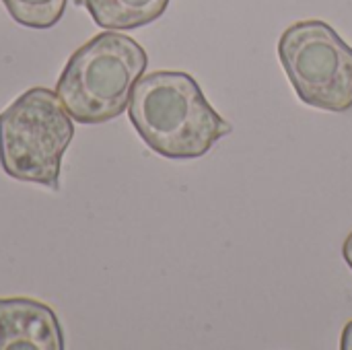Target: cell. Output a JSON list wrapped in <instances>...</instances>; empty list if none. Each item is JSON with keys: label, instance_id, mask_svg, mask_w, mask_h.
Segmentation results:
<instances>
[{"label": "cell", "instance_id": "obj_1", "mask_svg": "<svg viewBox=\"0 0 352 350\" xmlns=\"http://www.w3.org/2000/svg\"><path fill=\"white\" fill-rule=\"evenodd\" d=\"M128 116L146 146L173 161L200 159L233 132L198 80L179 70L142 74L132 89Z\"/></svg>", "mask_w": 352, "mask_h": 350}, {"label": "cell", "instance_id": "obj_2", "mask_svg": "<svg viewBox=\"0 0 352 350\" xmlns=\"http://www.w3.org/2000/svg\"><path fill=\"white\" fill-rule=\"evenodd\" d=\"M146 66L148 56L136 39L105 29L70 56L56 95L78 124H105L128 109L132 89Z\"/></svg>", "mask_w": 352, "mask_h": 350}, {"label": "cell", "instance_id": "obj_3", "mask_svg": "<svg viewBox=\"0 0 352 350\" xmlns=\"http://www.w3.org/2000/svg\"><path fill=\"white\" fill-rule=\"evenodd\" d=\"M72 136V118L56 91L27 89L0 113V165L12 179L58 190Z\"/></svg>", "mask_w": 352, "mask_h": 350}, {"label": "cell", "instance_id": "obj_4", "mask_svg": "<svg viewBox=\"0 0 352 350\" xmlns=\"http://www.w3.org/2000/svg\"><path fill=\"white\" fill-rule=\"evenodd\" d=\"M278 58L297 97L316 109H352V45L332 25L307 19L287 27L278 39Z\"/></svg>", "mask_w": 352, "mask_h": 350}, {"label": "cell", "instance_id": "obj_5", "mask_svg": "<svg viewBox=\"0 0 352 350\" xmlns=\"http://www.w3.org/2000/svg\"><path fill=\"white\" fill-rule=\"evenodd\" d=\"M12 349H64V334L50 305L29 297H0V350Z\"/></svg>", "mask_w": 352, "mask_h": 350}, {"label": "cell", "instance_id": "obj_6", "mask_svg": "<svg viewBox=\"0 0 352 350\" xmlns=\"http://www.w3.org/2000/svg\"><path fill=\"white\" fill-rule=\"evenodd\" d=\"M171 0H76L107 31H130L155 23Z\"/></svg>", "mask_w": 352, "mask_h": 350}, {"label": "cell", "instance_id": "obj_7", "mask_svg": "<svg viewBox=\"0 0 352 350\" xmlns=\"http://www.w3.org/2000/svg\"><path fill=\"white\" fill-rule=\"evenodd\" d=\"M2 2L8 14L19 25L29 29H50L62 19L68 0H2Z\"/></svg>", "mask_w": 352, "mask_h": 350}, {"label": "cell", "instance_id": "obj_8", "mask_svg": "<svg viewBox=\"0 0 352 350\" xmlns=\"http://www.w3.org/2000/svg\"><path fill=\"white\" fill-rule=\"evenodd\" d=\"M340 349L342 350H352V320L344 326L342 330V338H340Z\"/></svg>", "mask_w": 352, "mask_h": 350}, {"label": "cell", "instance_id": "obj_9", "mask_svg": "<svg viewBox=\"0 0 352 350\" xmlns=\"http://www.w3.org/2000/svg\"><path fill=\"white\" fill-rule=\"evenodd\" d=\"M342 258H344V262L349 264V268L352 270V231L346 235V239L342 243Z\"/></svg>", "mask_w": 352, "mask_h": 350}]
</instances>
